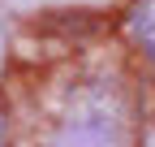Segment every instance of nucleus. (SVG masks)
I'll return each mask as SVG.
<instances>
[{
	"label": "nucleus",
	"mask_w": 155,
	"mask_h": 147,
	"mask_svg": "<svg viewBox=\"0 0 155 147\" xmlns=\"http://www.w3.org/2000/svg\"><path fill=\"white\" fill-rule=\"evenodd\" d=\"M125 30L147 56L155 61V0H134L125 13Z\"/></svg>",
	"instance_id": "f03ea898"
},
{
	"label": "nucleus",
	"mask_w": 155,
	"mask_h": 147,
	"mask_svg": "<svg viewBox=\"0 0 155 147\" xmlns=\"http://www.w3.org/2000/svg\"><path fill=\"white\" fill-rule=\"evenodd\" d=\"M0 65H5V30H0Z\"/></svg>",
	"instance_id": "20e7f679"
},
{
	"label": "nucleus",
	"mask_w": 155,
	"mask_h": 147,
	"mask_svg": "<svg viewBox=\"0 0 155 147\" xmlns=\"http://www.w3.org/2000/svg\"><path fill=\"white\" fill-rule=\"evenodd\" d=\"M125 134V113L112 100V91H86L78 95L73 108L56 121L52 147H121Z\"/></svg>",
	"instance_id": "f257e3e1"
},
{
	"label": "nucleus",
	"mask_w": 155,
	"mask_h": 147,
	"mask_svg": "<svg viewBox=\"0 0 155 147\" xmlns=\"http://www.w3.org/2000/svg\"><path fill=\"white\" fill-rule=\"evenodd\" d=\"M5 134H9V113H5V104H0V143H5Z\"/></svg>",
	"instance_id": "7ed1b4c3"
}]
</instances>
